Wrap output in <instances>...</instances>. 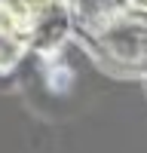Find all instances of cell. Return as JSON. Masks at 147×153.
I'll return each instance as SVG.
<instances>
[{
  "instance_id": "1",
  "label": "cell",
  "mask_w": 147,
  "mask_h": 153,
  "mask_svg": "<svg viewBox=\"0 0 147 153\" xmlns=\"http://www.w3.org/2000/svg\"><path fill=\"white\" fill-rule=\"evenodd\" d=\"M95 58L114 74H147V19L132 12L101 16L92 28Z\"/></svg>"
},
{
  "instance_id": "2",
  "label": "cell",
  "mask_w": 147,
  "mask_h": 153,
  "mask_svg": "<svg viewBox=\"0 0 147 153\" xmlns=\"http://www.w3.org/2000/svg\"><path fill=\"white\" fill-rule=\"evenodd\" d=\"M28 37L31 49L52 52L68 37L71 28V3L68 0H3Z\"/></svg>"
},
{
  "instance_id": "3",
  "label": "cell",
  "mask_w": 147,
  "mask_h": 153,
  "mask_svg": "<svg viewBox=\"0 0 147 153\" xmlns=\"http://www.w3.org/2000/svg\"><path fill=\"white\" fill-rule=\"evenodd\" d=\"M28 49H31V43L24 37L22 25L6 9V3H0V74H9L24 58Z\"/></svg>"
},
{
  "instance_id": "4",
  "label": "cell",
  "mask_w": 147,
  "mask_h": 153,
  "mask_svg": "<svg viewBox=\"0 0 147 153\" xmlns=\"http://www.w3.org/2000/svg\"><path fill=\"white\" fill-rule=\"evenodd\" d=\"M120 9L132 12V16H138V19H147V0H120Z\"/></svg>"
},
{
  "instance_id": "5",
  "label": "cell",
  "mask_w": 147,
  "mask_h": 153,
  "mask_svg": "<svg viewBox=\"0 0 147 153\" xmlns=\"http://www.w3.org/2000/svg\"><path fill=\"white\" fill-rule=\"evenodd\" d=\"M144 76H147V74H144Z\"/></svg>"
}]
</instances>
